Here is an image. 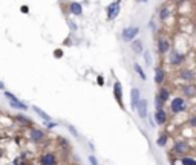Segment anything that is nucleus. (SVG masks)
<instances>
[{
	"label": "nucleus",
	"instance_id": "2",
	"mask_svg": "<svg viewBox=\"0 0 196 165\" xmlns=\"http://www.w3.org/2000/svg\"><path fill=\"white\" fill-rule=\"evenodd\" d=\"M191 150L190 144L187 142V139H178L173 144V153L179 154V156H185V153H188Z\"/></svg>",
	"mask_w": 196,
	"mask_h": 165
},
{
	"label": "nucleus",
	"instance_id": "13",
	"mask_svg": "<svg viewBox=\"0 0 196 165\" xmlns=\"http://www.w3.org/2000/svg\"><path fill=\"white\" fill-rule=\"evenodd\" d=\"M158 52L161 55H165L169 51H170V41L167 38H158Z\"/></svg>",
	"mask_w": 196,
	"mask_h": 165
},
{
	"label": "nucleus",
	"instance_id": "40",
	"mask_svg": "<svg viewBox=\"0 0 196 165\" xmlns=\"http://www.w3.org/2000/svg\"><path fill=\"white\" fill-rule=\"evenodd\" d=\"M182 2H185V0H176V3H178V5H181Z\"/></svg>",
	"mask_w": 196,
	"mask_h": 165
},
{
	"label": "nucleus",
	"instance_id": "24",
	"mask_svg": "<svg viewBox=\"0 0 196 165\" xmlns=\"http://www.w3.org/2000/svg\"><path fill=\"white\" fill-rule=\"evenodd\" d=\"M16 121H19L20 124H23V125H26V127H32V121L31 119H28L26 116H16Z\"/></svg>",
	"mask_w": 196,
	"mask_h": 165
},
{
	"label": "nucleus",
	"instance_id": "32",
	"mask_svg": "<svg viewBox=\"0 0 196 165\" xmlns=\"http://www.w3.org/2000/svg\"><path fill=\"white\" fill-rule=\"evenodd\" d=\"M46 124V127L48 128H54V127H57V122H52V121H48V122H45Z\"/></svg>",
	"mask_w": 196,
	"mask_h": 165
},
{
	"label": "nucleus",
	"instance_id": "10",
	"mask_svg": "<svg viewBox=\"0 0 196 165\" xmlns=\"http://www.w3.org/2000/svg\"><path fill=\"white\" fill-rule=\"evenodd\" d=\"M181 93L184 95L182 98H194L196 95V87L190 83V84H184L181 86Z\"/></svg>",
	"mask_w": 196,
	"mask_h": 165
},
{
	"label": "nucleus",
	"instance_id": "12",
	"mask_svg": "<svg viewBox=\"0 0 196 165\" xmlns=\"http://www.w3.org/2000/svg\"><path fill=\"white\" fill-rule=\"evenodd\" d=\"M140 99H141V90L138 87H133L132 92H130V107H132V110L136 109V104L140 102Z\"/></svg>",
	"mask_w": 196,
	"mask_h": 165
},
{
	"label": "nucleus",
	"instance_id": "14",
	"mask_svg": "<svg viewBox=\"0 0 196 165\" xmlns=\"http://www.w3.org/2000/svg\"><path fill=\"white\" fill-rule=\"evenodd\" d=\"M167 118H169V116H167V112H165V110L161 109V110H156V112H155V122H156L158 125H164V124L167 122Z\"/></svg>",
	"mask_w": 196,
	"mask_h": 165
},
{
	"label": "nucleus",
	"instance_id": "30",
	"mask_svg": "<svg viewBox=\"0 0 196 165\" xmlns=\"http://www.w3.org/2000/svg\"><path fill=\"white\" fill-rule=\"evenodd\" d=\"M89 162H90V165H98V160H96V157L93 154L89 156Z\"/></svg>",
	"mask_w": 196,
	"mask_h": 165
},
{
	"label": "nucleus",
	"instance_id": "36",
	"mask_svg": "<svg viewBox=\"0 0 196 165\" xmlns=\"http://www.w3.org/2000/svg\"><path fill=\"white\" fill-rule=\"evenodd\" d=\"M20 11L26 14V13H29V8H28V6H22V8H20Z\"/></svg>",
	"mask_w": 196,
	"mask_h": 165
},
{
	"label": "nucleus",
	"instance_id": "1",
	"mask_svg": "<svg viewBox=\"0 0 196 165\" xmlns=\"http://www.w3.org/2000/svg\"><path fill=\"white\" fill-rule=\"evenodd\" d=\"M185 110H187V101H185V98L176 96V98L172 99V102H170V112L172 113L178 115V113H182Z\"/></svg>",
	"mask_w": 196,
	"mask_h": 165
},
{
	"label": "nucleus",
	"instance_id": "22",
	"mask_svg": "<svg viewBox=\"0 0 196 165\" xmlns=\"http://www.w3.org/2000/svg\"><path fill=\"white\" fill-rule=\"evenodd\" d=\"M133 69H135V72L140 75V78H141L143 81H146V80H147V77H146V72L143 70V67H141L138 63H135V64H133Z\"/></svg>",
	"mask_w": 196,
	"mask_h": 165
},
{
	"label": "nucleus",
	"instance_id": "16",
	"mask_svg": "<svg viewBox=\"0 0 196 165\" xmlns=\"http://www.w3.org/2000/svg\"><path fill=\"white\" fill-rule=\"evenodd\" d=\"M156 96L165 104L169 99H170V89H167V87H161L159 90H158V93H156Z\"/></svg>",
	"mask_w": 196,
	"mask_h": 165
},
{
	"label": "nucleus",
	"instance_id": "29",
	"mask_svg": "<svg viewBox=\"0 0 196 165\" xmlns=\"http://www.w3.org/2000/svg\"><path fill=\"white\" fill-rule=\"evenodd\" d=\"M144 60H146L147 66H152V57H150V52H144Z\"/></svg>",
	"mask_w": 196,
	"mask_h": 165
},
{
	"label": "nucleus",
	"instance_id": "33",
	"mask_svg": "<svg viewBox=\"0 0 196 165\" xmlns=\"http://www.w3.org/2000/svg\"><path fill=\"white\" fill-rule=\"evenodd\" d=\"M67 25H69V28H71L72 31H77V25H75L74 22H71V20H67Z\"/></svg>",
	"mask_w": 196,
	"mask_h": 165
},
{
	"label": "nucleus",
	"instance_id": "28",
	"mask_svg": "<svg viewBox=\"0 0 196 165\" xmlns=\"http://www.w3.org/2000/svg\"><path fill=\"white\" fill-rule=\"evenodd\" d=\"M188 127H190V128H194V127H196V116H194V115L190 116V119H188Z\"/></svg>",
	"mask_w": 196,
	"mask_h": 165
},
{
	"label": "nucleus",
	"instance_id": "41",
	"mask_svg": "<svg viewBox=\"0 0 196 165\" xmlns=\"http://www.w3.org/2000/svg\"><path fill=\"white\" fill-rule=\"evenodd\" d=\"M117 2H118V3H120V2H121V0H117Z\"/></svg>",
	"mask_w": 196,
	"mask_h": 165
},
{
	"label": "nucleus",
	"instance_id": "38",
	"mask_svg": "<svg viewBox=\"0 0 196 165\" xmlns=\"http://www.w3.org/2000/svg\"><path fill=\"white\" fill-rule=\"evenodd\" d=\"M0 90H5V84L2 81H0Z\"/></svg>",
	"mask_w": 196,
	"mask_h": 165
},
{
	"label": "nucleus",
	"instance_id": "21",
	"mask_svg": "<svg viewBox=\"0 0 196 165\" xmlns=\"http://www.w3.org/2000/svg\"><path fill=\"white\" fill-rule=\"evenodd\" d=\"M167 141H169V135H167V133H161V135L158 136V139H156V145H158V147H164V145L167 144Z\"/></svg>",
	"mask_w": 196,
	"mask_h": 165
},
{
	"label": "nucleus",
	"instance_id": "17",
	"mask_svg": "<svg viewBox=\"0 0 196 165\" xmlns=\"http://www.w3.org/2000/svg\"><path fill=\"white\" fill-rule=\"evenodd\" d=\"M69 11H71L74 16H81V14H83V6H81V3H78V2H71V3H69Z\"/></svg>",
	"mask_w": 196,
	"mask_h": 165
},
{
	"label": "nucleus",
	"instance_id": "19",
	"mask_svg": "<svg viewBox=\"0 0 196 165\" xmlns=\"http://www.w3.org/2000/svg\"><path fill=\"white\" fill-rule=\"evenodd\" d=\"M170 16H172L170 8H169V6H162V8H161V11H159V19H161L162 22H165Z\"/></svg>",
	"mask_w": 196,
	"mask_h": 165
},
{
	"label": "nucleus",
	"instance_id": "3",
	"mask_svg": "<svg viewBox=\"0 0 196 165\" xmlns=\"http://www.w3.org/2000/svg\"><path fill=\"white\" fill-rule=\"evenodd\" d=\"M29 139L32 142H35V144H42V142H45L48 139V136H46V131L45 130L37 128V127H32L29 130Z\"/></svg>",
	"mask_w": 196,
	"mask_h": 165
},
{
	"label": "nucleus",
	"instance_id": "27",
	"mask_svg": "<svg viewBox=\"0 0 196 165\" xmlns=\"http://www.w3.org/2000/svg\"><path fill=\"white\" fill-rule=\"evenodd\" d=\"M3 93H5V96H6V98H8L9 101H17V99H19V98H17V96H16L14 93H11V92H8V90H5Z\"/></svg>",
	"mask_w": 196,
	"mask_h": 165
},
{
	"label": "nucleus",
	"instance_id": "26",
	"mask_svg": "<svg viewBox=\"0 0 196 165\" xmlns=\"http://www.w3.org/2000/svg\"><path fill=\"white\" fill-rule=\"evenodd\" d=\"M162 107H164V102H162L158 96H155V109H156V110H161Z\"/></svg>",
	"mask_w": 196,
	"mask_h": 165
},
{
	"label": "nucleus",
	"instance_id": "23",
	"mask_svg": "<svg viewBox=\"0 0 196 165\" xmlns=\"http://www.w3.org/2000/svg\"><path fill=\"white\" fill-rule=\"evenodd\" d=\"M132 49H133L136 54H141V52H143V41H141V40L132 41Z\"/></svg>",
	"mask_w": 196,
	"mask_h": 165
},
{
	"label": "nucleus",
	"instance_id": "8",
	"mask_svg": "<svg viewBox=\"0 0 196 165\" xmlns=\"http://www.w3.org/2000/svg\"><path fill=\"white\" fill-rule=\"evenodd\" d=\"M194 70L193 69H190V67H184V69H181L179 70V78L182 80V81H187V83H191L193 80H194Z\"/></svg>",
	"mask_w": 196,
	"mask_h": 165
},
{
	"label": "nucleus",
	"instance_id": "4",
	"mask_svg": "<svg viewBox=\"0 0 196 165\" xmlns=\"http://www.w3.org/2000/svg\"><path fill=\"white\" fill-rule=\"evenodd\" d=\"M40 165H58V157L54 151H45L40 156Z\"/></svg>",
	"mask_w": 196,
	"mask_h": 165
},
{
	"label": "nucleus",
	"instance_id": "20",
	"mask_svg": "<svg viewBox=\"0 0 196 165\" xmlns=\"http://www.w3.org/2000/svg\"><path fill=\"white\" fill-rule=\"evenodd\" d=\"M9 106H11L13 109H17V110H28V106H26L25 102H22L20 99H17V101H9Z\"/></svg>",
	"mask_w": 196,
	"mask_h": 165
},
{
	"label": "nucleus",
	"instance_id": "6",
	"mask_svg": "<svg viewBox=\"0 0 196 165\" xmlns=\"http://www.w3.org/2000/svg\"><path fill=\"white\" fill-rule=\"evenodd\" d=\"M114 96H115L118 106L124 110V102H123V86H121L120 81H115V83H114Z\"/></svg>",
	"mask_w": 196,
	"mask_h": 165
},
{
	"label": "nucleus",
	"instance_id": "37",
	"mask_svg": "<svg viewBox=\"0 0 196 165\" xmlns=\"http://www.w3.org/2000/svg\"><path fill=\"white\" fill-rule=\"evenodd\" d=\"M14 165H25V163H20V159H16L14 160Z\"/></svg>",
	"mask_w": 196,
	"mask_h": 165
},
{
	"label": "nucleus",
	"instance_id": "39",
	"mask_svg": "<svg viewBox=\"0 0 196 165\" xmlns=\"http://www.w3.org/2000/svg\"><path fill=\"white\" fill-rule=\"evenodd\" d=\"M136 2H138V3H147L149 0H136Z\"/></svg>",
	"mask_w": 196,
	"mask_h": 165
},
{
	"label": "nucleus",
	"instance_id": "25",
	"mask_svg": "<svg viewBox=\"0 0 196 165\" xmlns=\"http://www.w3.org/2000/svg\"><path fill=\"white\" fill-rule=\"evenodd\" d=\"M181 163L182 165H196V160L191 156H182L181 157Z\"/></svg>",
	"mask_w": 196,
	"mask_h": 165
},
{
	"label": "nucleus",
	"instance_id": "7",
	"mask_svg": "<svg viewBox=\"0 0 196 165\" xmlns=\"http://www.w3.org/2000/svg\"><path fill=\"white\" fill-rule=\"evenodd\" d=\"M136 112H138V115H140V118L141 119H146L149 115H147V112H149V104H147V99H140V102L136 104V109H135Z\"/></svg>",
	"mask_w": 196,
	"mask_h": 165
},
{
	"label": "nucleus",
	"instance_id": "9",
	"mask_svg": "<svg viewBox=\"0 0 196 165\" xmlns=\"http://www.w3.org/2000/svg\"><path fill=\"white\" fill-rule=\"evenodd\" d=\"M120 14V3L114 2L107 6V20H115Z\"/></svg>",
	"mask_w": 196,
	"mask_h": 165
},
{
	"label": "nucleus",
	"instance_id": "15",
	"mask_svg": "<svg viewBox=\"0 0 196 165\" xmlns=\"http://www.w3.org/2000/svg\"><path fill=\"white\" fill-rule=\"evenodd\" d=\"M164 81H165V72H164V69L162 67H156L155 69V83L159 86Z\"/></svg>",
	"mask_w": 196,
	"mask_h": 165
},
{
	"label": "nucleus",
	"instance_id": "34",
	"mask_svg": "<svg viewBox=\"0 0 196 165\" xmlns=\"http://www.w3.org/2000/svg\"><path fill=\"white\" fill-rule=\"evenodd\" d=\"M67 128H69V131H71L74 136H78V133H77V130H75V127H74V125H69Z\"/></svg>",
	"mask_w": 196,
	"mask_h": 165
},
{
	"label": "nucleus",
	"instance_id": "11",
	"mask_svg": "<svg viewBox=\"0 0 196 165\" xmlns=\"http://www.w3.org/2000/svg\"><path fill=\"white\" fill-rule=\"evenodd\" d=\"M184 61H185V54H181V52L170 54V66H181Z\"/></svg>",
	"mask_w": 196,
	"mask_h": 165
},
{
	"label": "nucleus",
	"instance_id": "18",
	"mask_svg": "<svg viewBox=\"0 0 196 165\" xmlns=\"http://www.w3.org/2000/svg\"><path fill=\"white\" fill-rule=\"evenodd\" d=\"M32 110H34V112H35V113H37V115H38V116H40V118H42L45 122H48V121H51V119H52V118H51V116H49V115H48L45 110H42V109H40V107H37V106H34V107H32Z\"/></svg>",
	"mask_w": 196,
	"mask_h": 165
},
{
	"label": "nucleus",
	"instance_id": "5",
	"mask_svg": "<svg viewBox=\"0 0 196 165\" xmlns=\"http://www.w3.org/2000/svg\"><path fill=\"white\" fill-rule=\"evenodd\" d=\"M138 34H140V28H136V26H130V28L123 29L121 37H123V40H124V41H133V40H135V37H136Z\"/></svg>",
	"mask_w": 196,
	"mask_h": 165
},
{
	"label": "nucleus",
	"instance_id": "35",
	"mask_svg": "<svg viewBox=\"0 0 196 165\" xmlns=\"http://www.w3.org/2000/svg\"><path fill=\"white\" fill-rule=\"evenodd\" d=\"M96 83L100 84V86H104V80H103V77H101V75H100V77L96 78Z\"/></svg>",
	"mask_w": 196,
	"mask_h": 165
},
{
	"label": "nucleus",
	"instance_id": "31",
	"mask_svg": "<svg viewBox=\"0 0 196 165\" xmlns=\"http://www.w3.org/2000/svg\"><path fill=\"white\" fill-rule=\"evenodd\" d=\"M54 57H55V58H61V57H63V51H61V49H55Z\"/></svg>",
	"mask_w": 196,
	"mask_h": 165
}]
</instances>
